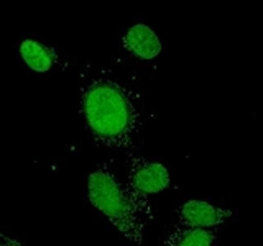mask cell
Instances as JSON below:
<instances>
[{
	"label": "cell",
	"instance_id": "1",
	"mask_svg": "<svg viewBox=\"0 0 263 246\" xmlns=\"http://www.w3.org/2000/svg\"><path fill=\"white\" fill-rule=\"evenodd\" d=\"M82 113L97 145L132 150L142 115L130 89L107 77H94L82 90Z\"/></svg>",
	"mask_w": 263,
	"mask_h": 246
},
{
	"label": "cell",
	"instance_id": "2",
	"mask_svg": "<svg viewBox=\"0 0 263 246\" xmlns=\"http://www.w3.org/2000/svg\"><path fill=\"white\" fill-rule=\"evenodd\" d=\"M87 197L90 205L128 243L135 246L143 243L145 230L155 218L152 203L145 195L122 184L107 166H99L87 177Z\"/></svg>",
	"mask_w": 263,
	"mask_h": 246
},
{
	"label": "cell",
	"instance_id": "3",
	"mask_svg": "<svg viewBox=\"0 0 263 246\" xmlns=\"http://www.w3.org/2000/svg\"><path fill=\"white\" fill-rule=\"evenodd\" d=\"M171 184L168 168L160 161L146 159L143 156L128 158L127 186L142 195H153L166 191Z\"/></svg>",
	"mask_w": 263,
	"mask_h": 246
},
{
	"label": "cell",
	"instance_id": "4",
	"mask_svg": "<svg viewBox=\"0 0 263 246\" xmlns=\"http://www.w3.org/2000/svg\"><path fill=\"white\" fill-rule=\"evenodd\" d=\"M234 215L232 210L222 209L208 200L189 199L176 210V225L181 228H219Z\"/></svg>",
	"mask_w": 263,
	"mask_h": 246
},
{
	"label": "cell",
	"instance_id": "5",
	"mask_svg": "<svg viewBox=\"0 0 263 246\" xmlns=\"http://www.w3.org/2000/svg\"><path fill=\"white\" fill-rule=\"evenodd\" d=\"M122 48L142 61H152L163 51V45L156 31L145 23H135L122 36Z\"/></svg>",
	"mask_w": 263,
	"mask_h": 246
},
{
	"label": "cell",
	"instance_id": "6",
	"mask_svg": "<svg viewBox=\"0 0 263 246\" xmlns=\"http://www.w3.org/2000/svg\"><path fill=\"white\" fill-rule=\"evenodd\" d=\"M20 56H22L23 63L27 64L33 72H38V74L48 72L58 59L56 51L53 48H49L35 39L22 41Z\"/></svg>",
	"mask_w": 263,
	"mask_h": 246
},
{
	"label": "cell",
	"instance_id": "7",
	"mask_svg": "<svg viewBox=\"0 0 263 246\" xmlns=\"http://www.w3.org/2000/svg\"><path fill=\"white\" fill-rule=\"evenodd\" d=\"M217 228H181L173 227L163 246H212L217 241Z\"/></svg>",
	"mask_w": 263,
	"mask_h": 246
},
{
	"label": "cell",
	"instance_id": "8",
	"mask_svg": "<svg viewBox=\"0 0 263 246\" xmlns=\"http://www.w3.org/2000/svg\"><path fill=\"white\" fill-rule=\"evenodd\" d=\"M0 246H23V244L12 236H7L4 233H0Z\"/></svg>",
	"mask_w": 263,
	"mask_h": 246
}]
</instances>
